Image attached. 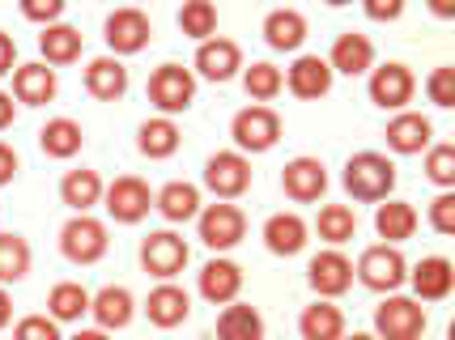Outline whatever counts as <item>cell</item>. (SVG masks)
<instances>
[{
  "mask_svg": "<svg viewBox=\"0 0 455 340\" xmlns=\"http://www.w3.org/2000/svg\"><path fill=\"white\" fill-rule=\"evenodd\" d=\"M238 289H243V268L230 260H213L200 268V294L209 302H218V306H226V302L238 298Z\"/></svg>",
  "mask_w": 455,
  "mask_h": 340,
  "instance_id": "cell-18",
  "label": "cell"
},
{
  "mask_svg": "<svg viewBox=\"0 0 455 340\" xmlns=\"http://www.w3.org/2000/svg\"><path fill=\"white\" fill-rule=\"evenodd\" d=\"M307 277H311V289L319 298H337V294H345L354 285V264L345 260L340 251H319L311 268H307Z\"/></svg>",
  "mask_w": 455,
  "mask_h": 340,
  "instance_id": "cell-12",
  "label": "cell"
},
{
  "mask_svg": "<svg viewBox=\"0 0 455 340\" xmlns=\"http://www.w3.org/2000/svg\"><path fill=\"white\" fill-rule=\"evenodd\" d=\"M107 242H111L107 239V225L94 217H85V213H77V217L60 230V251L73 264H99L102 256H107Z\"/></svg>",
  "mask_w": 455,
  "mask_h": 340,
  "instance_id": "cell-4",
  "label": "cell"
},
{
  "mask_svg": "<svg viewBox=\"0 0 455 340\" xmlns=\"http://www.w3.org/2000/svg\"><path fill=\"white\" fill-rule=\"evenodd\" d=\"M371 64H375V43L366 39V35H340V39L332 43V60H328L332 73L357 77V73H366Z\"/></svg>",
  "mask_w": 455,
  "mask_h": 340,
  "instance_id": "cell-22",
  "label": "cell"
},
{
  "mask_svg": "<svg viewBox=\"0 0 455 340\" xmlns=\"http://www.w3.org/2000/svg\"><path fill=\"white\" fill-rule=\"evenodd\" d=\"M30 273V242L21 234H0V285H18Z\"/></svg>",
  "mask_w": 455,
  "mask_h": 340,
  "instance_id": "cell-36",
  "label": "cell"
},
{
  "mask_svg": "<svg viewBox=\"0 0 455 340\" xmlns=\"http://www.w3.org/2000/svg\"><path fill=\"white\" fill-rule=\"evenodd\" d=\"M102 201H107V213L124 225L140 221L149 209H154V196H149V183H140L137 175H124L111 187H102Z\"/></svg>",
  "mask_w": 455,
  "mask_h": 340,
  "instance_id": "cell-8",
  "label": "cell"
},
{
  "mask_svg": "<svg viewBox=\"0 0 455 340\" xmlns=\"http://www.w3.org/2000/svg\"><path fill=\"white\" fill-rule=\"evenodd\" d=\"M396 187V166L383 154H354L345 166V192L354 201H387Z\"/></svg>",
  "mask_w": 455,
  "mask_h": 340,
  "instance_id": "cell-1",
  "label": "cell"
},
{
  "mask_svg": "<svg viewBox=\"0 0 455 340\" xmlns=\"http://www.w3.org/2000/svg\"><path fill=\"white\" fill-rule=\"evenodd\" d=\"M13 94L26 107H43V102L56 99V68L47 64H21L13 73Z\"/></svg>",
  "mask_w": 455,
  "mask_h": 340,
  "instance_id": "cell-19",
  "label": "cell"
},
{
  "mask_svg": "<svg viewBox=\"0 0 455 340\" xmlns=\"http://www.w3.org/2000/svg\"><path fill=\"white\" fill-rule=\"evenodd\" d=\"M18 175V154L9 149V145H0V187Z\"/></svg>",
  "mask_w": 455,
  "mask_h": 340,
  "instance_id": "cell-46",
  "label": "cell"
},
{
  "mask_svg": "<svg viewBox=\"0 0 455 340\" xmlns=\"http://www.w3.org/2000/svg\"><path fill=\"white\" fill-rule=\"evenodd\" d=\"M90 315L99 320V328L111 332V328H128L132 315H137V306H132V294L124 285H107V289H99L90 298Z\"/></svg>",
  "mask_w": 455,
  "mask_h": 340,
  "instance_id": "cell-17",
  "label": "cell"
},
{
  "mask_svg": "<svg viewBox=\"0 0 455 340\" xmlns=\"http://www.w3.org/2000/svg\"><path fill=\"white\" fill-rule=\"evenodd\" d=\"M426 90H430L435 107H455V68H435L430 81H426Z\"/></svg>",
  "mask_w": 455,
  "mask_h": 340,
  "instance_id": "cell-41",
  "label": "cell"
},
{
  "mask_svg": "<svg viewBox=\"0 0 455 340\" xmlns=\"http://www.w3.org/2000/svg\"><path fill=\"white\" fill-rule=\"evenodd\" d=\"M145 43H149V18L140 9H116L107 18V47L116 56H132Z\"/></svg>",
  "mask_w": 455,
  "mask_h": 340,
  "instance_id": "cell-11",
  "label": "cell"
},
{
  "mask_svg": "<svg viewBox=\"0 0 455 340\" xmlns=\"http://www.w3.org/2000/svg\"><path fill=\"white\" fill-rule=\"evenodd\" d=\"M192 99H196V77H192L183 64H162L158 73L149 77V102L162 111V120L188 111Z\"/></svg>",
  "mask_w": 455,
  "mask_h": 340,
  "instance_id": "cell-3",
  "label": "cell"
},
{
  "mask_svg": "<svg viewBox=\"0 0 455 340\" xmlns=\"http://www.w3.org/2000/svg\"><path fill=\"white\" fill-rule=\"evenodd\" d=\"M430 225H435L438 234H455V196L451 192H443V196L430 204Z\"/></svg>",
  "mask_w": 455,
  "mask_h": 340,
  "instance_id": "cell-43",
  "label": "cell"
},
{
  "mask_svg": "<svg viewBox=\"0 0 455 340\" xmlns=\"http://www.w3.org/2000/svg\"><path fill=\"white\" fill-rule=\"evenodd\" d=\"M290 90H294L298 99H323V94L332 90V68H328V60H319V56L294 60V68H290Z\"/></svg>",
  "mask_w": 455,
  "mask_h": 340,
  "instance_id": "cell-24",
  "label": "cell"
},
{
  "mask_svg": "<svg viewBox=\"0 0 455 340\" xmlns=\"http://www.w3.org/2000/svg\"><path fill=\"white\" fill-rule=\"evenodd\" d=\"M85 90L102 102H116L124 99V90H128V68L111 56H99V60L85 68Z\"/></svg>",
  "mask_w": 455,
  "mask_h": 340,
  "instance_id": "cell-23",
  "label": "cell"
},
{
  "mask_svg": "<svg viewBox=\"0 0 455 340\" xmlns=\"http://www.w3.org/2000/svg\"><path fill=\"white\" fill-rule=\"evenodd\" d=\"M39 51L47 56V64H73L81 56V30H73V26H47L39 35Z\"/></svg>",
  "mask_w": 455,
  "mask_h": 340,
  "instance_id": "cell-35",
  "label": "cell"
},
{
  "mask_svg": "<svg viewBox=\"0 0 455 340\" xmlns=\"http://www.w3.org/2000/svg\"><path fill=\"white\" fill-rule=\"evenodd\" d=\"M243 85H247V94L256 102H268V99H277L281 94V85H285V77H281V68L277 64H268V60H259L247 68V77H243Z\"/></svg>",
  "mask_w": 455,
  "mask_h": 340,
  "instance_id": "cell-39",
  "label": "cell"
},
{
  "mask_svg": "<svg viewBox=\"0 0 455 340\" xmlns=\"http://www.w3.org/2000/svg\"><path fill=\"white\" fill-rule=\"evenodd\" d=\"M179 26H183V35L188 39H213V30H218V9L209 4V0H192V4H183L179 9Z\"/></svg>",
  "mask_w": 455,
  "mask_h": 340,
  "instance_id": "cell-38",
  "label": "cell"
},
{
  "mask_svg": "<svg viewBox=\"0 0 455 340\" xmlns=\"http://www.w3.org/2000/svg\"><path fill=\"white\" fill-rule=\"evenodd\" d=\"M47 311H52V323H77L90 311V294L77 281H60L52 289V298H47Z\"/></svg>",
  "mask_w": 455,
  "mask_h": 340,
  "instance_id": "cell-32",
  "label": "cell"
},
{
  "mask_svg": "<svg viewBox=\"0 0 455 340\" xmlns=\"http://www.w3.org/2000/svg\"><path fill=\"white\" fill-rule=\"evenodd\" d=\"M413 90H417V81L404 64H383V68H375V77H371V99L383 111H400L404 102L413 99Z\"/></svg>",
  "mask_w": 455,
  "mask_h": 340,
  "instance_id": "cell-14",
  "label": "cell"
},
{
  "mask_svg": "<svg viewBox=\"0 0 455 340\" xmlns=\"http://www.w3.org/2000/svg\"><path fill=\"white\" fill-rule=\"evenodd\" d=\"M9 123H13V94H4V90H0V132H4Z\"/></svg>",
  "mask_w": 455,
  "mask_h": 340,
  "instance_id": "cell-48",
  "label": "cell"
},
{
  "mask_svg": "<svg viewBox=\"0 0 455 340\" xmlns=\"http://www.w3.org/2000/svg\"><path fill=\"white\" fill-rule=\"evenodd\" d=\"M413 277V289H417V298H426V302H438V298H447L451 294V285H455V268L451 260H443V256H430V260H421L409 273Z\"/></svg>",
  "mask_w": 455,
  "mask_h": 340,
  "instance_id": "cell-21",
  "label": "cell"
},
{
  "mask_svg": "<svg viewBox=\"0 0 455 340\" xmlns=\"http://www.w3.org/2000/svg\"><path fill=\"white\" fill-rule=\"evenodd\" d=\"M430 137H435V128H430L426 115H396L387 123V145L396 154H421L430 145Z\"/></svg>",
  "mask_w": 455,
  "mask_h": 340,
  "instance_id": "cell-28",
  "label": "cell"
},
{
  "mask_svg": "<svg viewBox=\"0 0 455 340\" xmlns=\"http://www.w3.org/2000/svg\"><path fill=\"white\" fill-rule=\"evenodd\" d=\"M281 187H285V196L298 204H311L323 196V187H328V175H323V162L315 158H294L285 166V175H281Z\"/></svg>",
  "mask_w": 455,
  "mask_h": 340,
  "instance_id": "cell-13",
  "label": "cell"
},
{
  "mask_svg": "<svg viewBox=\"0 0 455 340\" xmlns=\"http://www.w3.org/2000/svg\"><path fill=\"white\" fill-rule=\"evenodd\" d=\"M196 68H200V77H209V81H230L243 68V51H238V43L213 35V39L200 43Z\"/></svg>",
  "mask_w": 455,
  "mask_h": 340,
  "instance_id": "cell-15",
  "label": "cell"
},
{
  "mask_svg": "<svg viewBox=\"0 0 455 340\" xmlns=\"http://www.w3.org/2000/svg\"><path fill=\"white\" fill-rule=\"evenodd\" d=\"M340 340H375V336H366V332H354V336H340Z\"/></svg>",
  "mask_w": 455,
  "mask_h": 340,
  "instance_id": "cell-51",
  "label": "cell"
},
{
  "mask_svg": "<svg viewBox=\"0 0 455 340\" xmlns=\"http://www.w3.org/2000/svg\"><path fill=\"white\" fill-rule=\"evenodd\" d=\"M230 137H235L238 149H251V154L273 149L281 137L277 111H268V107H247V111H238L235 123H230Z\"/></svg>",
  "mask_w": 455,
  "mask_h": 340,
  "instance_id": "cell-6",
  "label": "cell"
},
{
  "mask_svg": "<svg viewBox=\"0 0 455 340\" xmlns=\"http://www.w3.org/2000/svg\"><path fill=\"white\" fill-rule=\"evenodd\" d=\"M149 323H158V328H179V323L192 315V298L179 289V285H158L154 294H149Z\"/></svg>",
  "mask_w": 455,
  "mask_h": 340,
  "instance_id": "cell-25",
  "label": "cell"
},
{
  "mask_svg": "<svg viewBox=\"0 0 455 340\" xmlns=\"http://www.w3.org/2000/svg\"><path fill=\"white\" fill-rule=\"evenodd\" d=\"M140 264H145V273L171 281L188 264V242L179 239V234H171V230H158V234H149V239L140 242Z\"/></svg>",
  "mask_w": 455,
  "mask_h": 340,
  "instance_id": "cell-10",
  "label": "cell"
},
{
  "mask_svg": "<svg viewBox=\"0 0 455 340\" xmlns=\"http://www.w3.org/2000/svg\"><path fill=\"white\" fill-rule=\"evenodd\" d=\"M9 320H13V298H9V294H4V285H0V328H4Z\"/></svg>",
  "mask_w": 455,
  "mask_h": 340,
  "instance_id": "cell-49",
  "label": "cell"
},
{
  "mask_svg": "<svg viewBox=\"0 0 455 340\" xmlns=\"http://www.w3.org/2000/svg\"><path fill=\"white\" fill-rule=\"evenodd\" d=\"M264 247L273 256H298L307 247V221L298 213H273L264 221Z\"/></svg>",
  "mask_w": 455,
  "mask_h": 340,
  "instance_id": "cell-16",
  "label": "cell"
},
{
  "mask_svg": "<svg viewBox=\"0 0 455 340\" xmlns=\"http://www.w3.org/2000/svg\"><path fill=\"white\" fill-rule=\"evenodd\" d=\"M247 234V217L238 213L235 204H209L200 213V242L213 251H230L235 242H243Z\"/></svg>",
  "mask_w": 455,
  "mask_h": 340,
  "instance_id": "cell-9",
  "label": "cell"
},
{
  "mask_svg": "<svg viewBox=\"0 0 455 340\" xmlns=\"http://www.w3.org/2000/svg\"><path fill=\"white\" fill-rule=\"evenodd\" d=\"M81 140H85V132H81L77 120H52L39 132V145L47 158H73L81 149Z\"/></svg>",
  "mask_w": 455,
  "mask_h": 340,
  "instance_id": "cell-33",
  "label": "cell"
},
{
  "mask_svg": "<svg viewBox=\"0 0 455 340\" xmlns=\"http://www.w3.org/2000/svg\"><path fill=\"white\" fill-rule=\"evenodd\" d=\"M366 13H371L375 21H392V18H400V13H404V4H400V0H392V4H379V0H371V4H366Z\"/></svg>",
  "mask_w": 455,
  "mask_h": 340,
  "instance_id": "cell-45",
  "label": "cell"
},
{
  "mask_svg": "<svg viewBox=\"0 0 455 340\" xmlns=\"http://www.w3.org/2000/svg\"><path fill=\"white\" fill-rule=\"evenodd\" d=\"M73 340H107V332H77Z\"/></svg>",
  "mask_w": 455,
  "mask_h": 340,
  "instance_id": "cell-50",
  "label": "cell"
},
{
  "mask_svg": "<svg viewBox=\"0 0 455 340\" xmlns=\"http://www.w3.org/2000/svg\"><path fill=\"white\" fill-rule=\"evenodd\" d=\"M154 204H158V213L166 221H192V217H200V192L192 187V183H166Z\"/></svg>",
  "mask_w": 455,
  "mask_h": 340,
  "instance_id": "cell-30",
  "label": "cell"
},
{
  "mask_svg": "<svg viewBox=\"0 0 455 340\" xmlns=\"http://www.w3.org/2000/svg\"><path fill=\"white\" fill-rule=\"evenodd\" d=\"M357 277H362L366 289H375V294H392V289H400V285L409 281V264H404V256H400L396 247L379 242V247H366V251H362Z\"/></svg>",
  "mask_w": 455,
  "mask_h": 340,
  "instance_id": "cell-2",
  "label": "cell"
},
{
  "mask_svg": "<svg viewBox=\"0 0 455 340\" xmlns=\"http://www.w3.org/2000/svg\"><path fill=\"white\" fill-rule=\"evenodd\" d=\"M21 13H26V18H30V21H47V26H52V21H56L60 13H64V4H60V0H47V4H35V0H30V4H21Z\"/></svg>",
  "mask_w": 455,
  "mask_h": 340,
  "instance_id": "cell-44",
  "label": "cell"
},
{
  "mask_svg": "<svg viewBox=\"0 0 455 340\" xmlns=\"http://www.w3.org/2000/svg\"><path fill=\"white\" fill-rule=\"evenodd\" d=\"M319 239L340 247V242H349L357 234V217L354 209H345V204H328V209H319V221H315Z\"/></svg>",
  "mask_w": 455,
  "mask_h": 340,
  "instance_id": "cell-37",
  "label": "cell"
},
{
  "mask_svg": "<svg viewBox=\"0 0 455 340\" xmlns=\"http://www.w3.org/2000/svg\"><path fill=\"white\" fill-rule=\"evenodd\" d=\"M13 60H18V47H13L9 35H0V77H4V73H13Z\"/></svg>",
  "mask_w": 455,
  "mask_h": 340,
  "instance_id": "cell-47",
  "label": "cell"
},
{
  "mask_svg": "<svg viewBox=\"0 0 455 340\" xmlns=\"http://www.w3.org/2000/svg\"><path fill=\"white\" fill-rule=\"evenodd\" d=\"M13 340H60V332L47 315H26V320L13 328Z\"/></svg>",
  "mask_w": 455,
  "mask_h": 340,
  "instance_id": "cell-42",
  "label": "cell"
},
{
  "mask_svg": "<svg viewBox=\"0 0 455 340\" xmlns=\"http://www.w3.org/2000/svg\"><path fill=\"white\" fill-rule=\"evenodd\" d=\"M379 340H417L426 332V311L413 298H387L375 311Z\"/></svg>",
  "mask_w": 455,
  "mask_h": 340,
  "instance_id": "cell-5",
  "label": "cell"
},
{
  "mask_svg": "<svg viewBox=\"0 0 455 340\" xmlns=\"http://www.w3.org/2000/svg\"><path fill=\"white\" fill-rule=\"evenodd\" d=\"M137 149L145 158H171L179 149V128L175 120H145L137 132Z\"/></svg>",
  "mask_w": 455,
  "mask_h": 340,
  "instance_id": "cell-34",
  "label": "cell"
},
{
  "mask_svg": "<svg viewBox=\"0 0 455 340\" xmlns=\"http://www.w3.org/2000/svg\"><path fill=\"white\" fill-rule=\"evenodd\" d=\"M204 187L221 201H235L251 187V162L243 154H213L209 166H204Z\"/></svg>",
  "mask_w": 455,
  "mask_h": 340,
  "instance_id": "cell-7",
  "label": "cell"
},
{
  "mask_svg": "<svg viewBox=\"0 0 455 340\" xmlns=\"http://www.w3.org/2000/svg\"><path fill=\"white\" fill-rule=\"evenodd\" d=\"M426 175L438 183V187H451L455 183V149L451 145H435L430 158H426Z\"/></svg>",
  "mask_w": 455,
  "mask_h": 340,
  "instance_id": "cell-40",
  "label": "cell"
},
{
  "mask_svg": "<svg viewBox=\"0 0 455 340\" xmlns=\"http://www.w3.org/2000/svg\"><path fill=\"white\" fill-rule=\"evenodd\" d=\"M298 332H302V340H340L345 336V315L332 302H315L298 315Z\"/></svg>",
  "mask_w": 455,
  "mask_h": 340,
  "instance_id": "cell-26",
  "label": "cell"
},
{
  "mask_svg": "<svg viewBox=\"0 0 455 340\" xmlns=\"http://www.w3.org/2000/svg\"><path fill=\"white\" fill-rule=\"evenodd\" d=\"M60 201L73 204L77 213H85V209H94L102 201V179L94 170H68L60 179Z\"/></svg>",
  "mask_w": 455,
  "mask_h": 340,
  "instance_id": "cell-31",
  "label": "cell"
},
{
  "mask_svg": "<svg viewBox=\"0 0 455 340\" xmlns=\"http://www.w3.org/2000/svg\"><path fill=\"white\" fill-rule=\"evenodd\" d=\"M375 230H379V239H387V247H392V242L413 239V230H417V209H413V204H404V201L379 204Z\"/></svg>",
  "mask_w": 455,
  "mask_h": 340,
  "instance_id": "cell-27",
  "label": "cell"
},
{
  "mask_svg": "<svg viewBox=\"0 0 455 340\" xmlns=\"http://www.w3.org/2000/svg\"><path fill=\"white\" fill-rule=\"evenodd\" d=\"M218 340H264V320H259L256 306H226L218 320Z\"/></svg>",
  "mask_w": 455,
  "mask_h": 340,
  "instance_id": "cell-29",
  "label": "cell"
},
{
  "mask_svg": "<svg viewBox=\"0 0 455 340\" xmlns=\"http://www.w3.org/2000/svg\"><path fill=\"white\" fill-rule=\"evenodd\" d=\"M264 39L273 51H298L302 39H307V18L298 9H273L264 18Z\"/></svg>",
  "mask_w": 455,
  "mask_h": 340,
  "instance_id": "cell-20",
  "label": "cell"
}]
</instances>
